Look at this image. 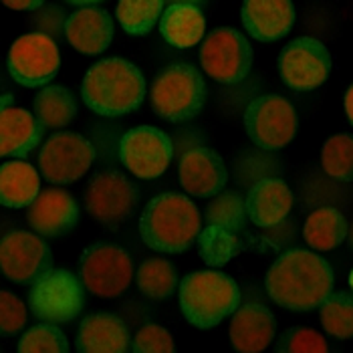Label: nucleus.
Segmentation results:
<instances>
[{"label":"nucleus","mask_w":353,"mask_h":353,"mask_svg":"<svg viewBox=\"0 0 353 353\" xmlns=\"http://www.w3.org/2000/svg\"><path fill=\"white\" fill-rule=\"evenodd\" d=\"M267 293L283 309L313 311L333 293V271L319 254L293 248L272 263L267 272Z\"/></svg>","instance_id":"1"},{"label":"nucleus","mask_w":353,"mask_h":353,"mask_svg":"<svg viewBox=\"0 0 353 353\" xmlns=\"http://www.w3.org/2000/svg\"><path fill=\"white\" fill-rule=\"evenodd\" d=\"M85 105L97 115L119 117L136 111L145 97L143 73L121 57L97 61L83 77Z\"/></svg>","instance_id":"2"},{"label":"nucleus","mask_w":353,"mask_h":353,"mask_svg":"<svg viewBox=\"0 0 353 353\" xmlns=\"http://www.w3.org/2000/svg\"><path fill=\"white\" fill-rule=\"evenodd\" d=\"M200 208L188 196L168 192L154 198L139 218V236L152 250L178 254L188 250L200 236Z\"/></svg>","instance_id":"3"},{"label":"nucleus","mask_w":353,"mask_h":353,"mask_svg":"<svg viewBox=\"0 0 353 353\" xmlns=\"http://www.w3.org/2000/svg\"><path fill=\"white\" fill-rule=\"evenodd\" d=\"M241 307V289L220 271H196L180 283V309L190 325L208 329L222 323Z\"/></svg>","instance_id":"4"},{"label":"nucleus","mask_w":353,"mask_h":353,"mask_svg":"<svg viewBox=\"0 0 353 353\" xmlns=\"http://www.w3.org/2000/svg\"><path fill=\"white\" fill-rule=\"evenodd\" d=\"M152 111L170 123L196 117L206 103V83L196 67L172 63L160 69L150 87Z\"/></svg>","instance_id":"5"},{"label":"nucleus","mask_w":353,"mask_h":353,"mask_svg":"<svg viewBox=\"0 0 353 353\" xmlns=\"http://www.w3.org/2000/svg\"><path fill=\"white\" fill-rule=\"evenodd\" d=\"M85 285L67 269H51L30 285V313L45 323H71L85 307Z\"/></svg>","instance_id":"6"},{"label":"nucleus","mask_w":353,"mask_h":353,"mask_svg":"<svg viewBox=\"0 0 353 353\" xmlns=\"http://www.w3.org/2000/svg\"><path fill=\"white\" fill-rule=\"evenodd\" d=\"M254 51L241 30L232 27L212 28L200 47V65L210 79L232 85L245 79L252 69Z\"/></svg>","instance_id":"7"},{"label":"nucleus","mask_w":353,"mask_h":353,"mask_svg":"<svg viewBox=\"0 0 353 353\" xmlns=\"http://www.w3.org/2000/svg\"><path fill=\"white\" fill-rule=\"evenodd\" d=\"M245 128L250 141L267 152L287 148L299 130L295 108L281 95H261L245 111Z\"/></svg>","instance_id":"8"},{"label":"nucleus","mask_w":353,"mask_h":353,"mask_svg":"<svg viewBox=\"0 0 353 353\" xmlns=\"http://www.w3.org/2000/svg\"><path fill=\"white\" fill-rule=\"evenodd\" d=\"M134 276V263L125 248L111 243H95L81 256L85 289L101 299H113L128 291Z\"/></svg>","instance_id":"9"},{"label":"nucleus","mask_w":353,"mask_h":353,"mask_svg":"<svg viewBox=\"0 0 353 353\" xmlns=\"http://www.w3.org/2000/svg\"><path fill=\"white\" fill-rule=\"evenodd\" d=\"M139 190L117 170H105L91 178L85 192V210L105 226H117L136 212Z\"/></svg>","instance_id":"10"},{"label":"nucleus","mask_w":353,"mask_h":353,"mask_svg":"<svg viewBox=\"0 0 353 353\" xmlns=\"http://www.w3.org/2000/svg\"><path fill=\"white\" fill-rule=\"evenodd\" d=\"M8 73L23 87L34 89L53 81L61 67V54L54 39L28 32L19 37L8 51Z\"/></svg>","instance_id":"11"},{"label":"nucleus","mask_w":353,"mask_h":353,"mask_svg":"<svg viewBox=\"0 0 353 353\" xmlns=\"http://www.w3.org/2000/svg\"><path fill=\"white\" fill-rule=\"evenodd\" d=\"M281 81L293 91H315L331 73V54L313 37L293 39L279 54Z\"/></svg>","instance_id":"12"},{"label":"nucleus","mask_w":353,"mask_h":353,"mask_svg":"<svg viewBox=\"0 0 353 353\" xmlns=\"http://www.w3.org/2000/svg\"><path fill=\"white\" fill-rule=\"evenodd\" d=\"M53 250L41 234L28 230H12L0 243V265L8 281L32 285L53 269Z\"/></svg>","instance_id":"13"},{"label":"nucleus","mask_w":353,"mask_h":353,"mask_svg":"<svg viewBox=\"0 0 353 353\" xmlns=\"http://www.w3.org/2000/svg\"><path fill=\"white\" fill-rule=\"evenodd\" d=\"M93 160V145L85 137L73 132H57L43 143L39 168L47 182L63 186L83 178Z\"/></svg>","instance_id":"14"},{"label":"nucleus","mask_w":353,"mask_h":353,"mask_svg":"<svg viewBox=\"0 0 353 353\" xmlns=\"http://www.w3.org/2000/svg\"><path fill=\"white\" fill-rule=\"evenodd\" d=\"M174 158L170 136L154 125H139L121 137L119 160L139 180L160 178Z\"/></svg>","instance_id":"15"},{"label":"nucleus","mask_w":353,"mask_h":353,"mask_svg":"<svg viewBox=\"0 0 353 353\" xmlns=\"http://www.w3.org/2000/svg\"><path fill=\"white\" fill-rule=\"evenodd\" d=\"M27 220L30 228L41 236L57 239L71 232L79 222V206L71 192L49 188L41 192L28 206Z\"/></svg>","instance_id":"16"},{"label":"nucleus","mask_w":353,"mask_h":353,"mask_svg":"<svg viewBox=\"0 0 353 353\" xmlns=\"http://www.w3.org/2000/svg\"><path fill=\"white\" fill-rule=\"evenodd\" d=\"M228 170L210 148H192L180 162V184L196 198H214L226 188Z\"/></svg>","instance_id":"17"},{"label":"nucleus","mask_w":353,"mask_h":353,"mask_svg":"<svg viewBox=\"0 0 353 353\" xmlns=\"http://www.w3.org/2000/svg\"><path fill=\"white\" fill-rule=\"evenodd\" d=\"M241 19L252 39L272 43L293 28L295 6L293 0H245Z\"/></svg>","instance_id":"18"},{"label":"nucleus","mask_w":353,"mask_h":353,"mask_svg":"<svg viewBox=\"0 0 353 353\" xmlns=\"http://www.w3.org/2000/svg\"><path fill=\"white\" fill-rule=\"evenodd\" d=\"M293 192L279 178L256 180L246 194L248 220L259 228H272L289 216Z\"/></svg>","instance_id":"19"},{"label":"nucleus","mask_w":353,"mask_h":353,"mask_svg":"<svg viewBox=\"0 0 353 353\" xmlns=\"http://www.w3.org/2000/svg\"><path fill=\"white\" fill-rule=\"evenodd\" d=\"M113 19L108 10L97 6H83L69 14L65 37L75 51L83 54L103 53L113 41Z\"/></svg>","instance_id":"20"},{"label":"nucleus","mask_w":353,"mask_h":353,"mask_svg":"<svg viewBox=\"0 0 353 353\" xmlns=\"http://www.w3.org/2000/svg\"><path fill=\"white\" fill-rule=\"evenodd\" d=\"M276 321L271 311L261 303H246L232 313L230 341L236 352H265L274 339Z\"/></svg>","instance_id":"21"},{"label":"nucleus","mask_w":353,"mask_h":353,"mask_svg":"<svg viewBox=\"0 0 353 353\" xmlns=\"http://www.w3.org/2000/svg\"><path fill=\"white\" fill-rule=\"evenodd\" d=\"M130 341V329L117 315L91 313L79 325L75 347L81 353H125Z\"/></svg>","instance_id":"22"},{"label":"nucleus","mask_w":353,"mask_h":353,"mask_svg":"<svg viewBox=\"0 0 353 353\" xmlns=\"http://www.w3.org/2000/svg\"><path fill=\"white\" fill-rule=\"evenodd\" d=\"M45 125L34 113L23 108H4L0 115L2 158H27L43 141Z\"/></svg>","instance_id":"23"},{"label":"nucleus","mask_w":353,"mask_h":353,"mask_svg":"<svg viewBox=\"0 0 353 353\" xmlns=\"http://www.w3.org/2000/svg\"><path fill=\"white\" fill-rule=\"evenodd\" d=\"M162 37L176 49L196 47L206 32V19L198 6L172 4L163 10L160 21Z\"/></svg>","instance_id":"24"},{"label":"nucleus","mask_w":353,"mask_h":353,"mask_svg":"<svg viewBox=\"0 0 353 353\" xmlns=\"http://www.w3.org/2000/svg\"><path fill=\"white\" fill-rule=\"evenodd\" d=\"M41 194V176L28 162H4L0 168V200L6 208H28Z\"/></svg>","instance_id":"25"},{"label":"nucleus","mask_w":353,"mask_h":353,"mask_svg":"<svg viewBox=\"0 0 353 353\" xmlns=\"http://www.w3.org/2000/svg\"><path fill=\"white\" fill-rule=\"evenodd\" d=\"M347 232H350V224L343 212L331 206L311 212L303 226L305 243L321 252L337 248L347 239Z\"/></svg>","instance_id":"26"},{"label":"nucleus","mask_w":353,"mask_h":353,"mask_svg":"<svg viewBox=\"0 0 353 353\" xmlns=\"http://www.w3.org/2000/svg\"><path fill=\"white\" fill-rule=\"evenodd\" d=\"M34 115L45 130H63L77 115V99L67 87L47 85L34 97Z\"/></svg>","instance_id":"27"},{"label":"nucleus","mask_w":353,"mask_h":353,"mask_svg":"<svg viewBox=\"0 0 353 353\" xmlns=\"http://www.w3.org/2000/svg\"><path fill=\"white\" fill-rule=\"evenodd\" d=\"M248 222L246 198L236 190H222L216 194L206 208V224L226 230L232 234H243Z\"/></svg>","instance_id":"28"},{"label":"nucleus","mask_w":353,"mask_h":353,"mask_svg":"<svg viewBox=\"0 0 353 353\" xmlns=\"http://www.w3.org/2000/svg\"><path fill=\"white\" fill-rule=\"evenodd\" d=\"M163 4L165 0H119L115 17L128 34L143 37L162 21Z\"/></svg>","instance_id":"29"},{"label":"nucleus","mask_w":353,"mask_h":353,"mask_svg":"<svg viewBox=\"0 0 353 353\" xmlns=\"http://www.w3.org/2000/svg\"><path fill=\"white\" fill-rule=\"evenodd\" d=\"M136 279L139 291L152 299H165L174 295L178 285V272L174 265L160 256L145 259L137 269Z\"/></svg>","instance_id":"30"},{"label":"nucleus","mask_w":353,"mask_h":353,"mask_svg":"<svg viewBox=\"0 0 353 353\" xmlns=\"http://www.w3.org/2000/svg\"><path fill=\"white\" fill-rule=\"evenodd\" d=\"M198 252L208 267H222L232 261L243 250L241 234H232L226 230H218L212 226H202L198 236Z\"/></svg>","instance_id":"31"},{"label":"nucleus","mask_w":353,"mask_h":353,"mask_svg":"<svg viewBox=\"0 0 353 353\" xmlns=\"http://www.w3.org/2000/svg\"><path fill=\"white\" fill-rule=\"evenodd\" d=\"M321 325L337 339L353 337V297L347 293H331L319 307Z\"/></svg>","instance_id":"32"},{"label":"nucleus","mask_w":353,"mask_h":353,"mask_svg":"<svg viewBox=\"0 0 353 353\" xmlns=\"http://www.w3.org/2000/svg\"><path fill=\"white\" fill-rule=\"evenodd\" d=\"M321 165L329 178L353 182V136L337 134L329 137L321 150Z\"/></svg>","instance_id":"33"},{"label":"nucleus","mask_w":353,"mask_h":353,"mask_svg":"<svg viewBox=\"0 0 353 353\" xmlns=\"http://www.w3.org/2000/svg\"><path fill=\"white\" fill-rule=\"evenodd\" d=\"M21 353H67L69 341L54 323H41L28 329L19 341Z\"/></svg>","instance_id":"34"},{"label":"nucleus","mask_w":353,"mask_h":353,"mask_svg":"<svg viewBox=\"0 0 353 353\" xmlns=\"http://www.w3.org/2000/svg\"><path fill=\"white\" fill-rule=\"evenodd\" d=\"M276 350L281 353H325L329 352V345L321 333L305 327H293L283 333Z\"/></svg>","instance_id":"35"},{"label":"nucleus","mask_w":353,"mask_h":353,"mask_svg":"<svg viewBox=\"0 0 353 353\" xmlns=\"http://www.w3.org/2000/svg\"><path fill=\"white\" fill-rule=\"evenodd\" d=\"M67 12L65 8L57 6V4H43L41 8H37L32 12V17L28 19V25L34 32L47 34L51 39H61L65 34V25H67Z\"/></svg>","instance_id":"36"},{"label":"nucleus","mask_w":353,"mask_h":353,"mask_svg":"<svg viewBox=\"0 0 353 353\" xmlns=\"http://www.w3.org/2000/svg\"><path fill=\"white\" fill-rule=\"evenodd\" d=\"M27 325V307L10 291L0 293V329L4 335H17Z\"/></svg>","instance_id":"37"},{"label":"nucleus","mask_w":353,"mask_h":353,"mask_svg":"<svg viewBox=\"0 0 353 353\" xmlns=\"http://www.w3.org/2000/svg\"><path fill=\"white\" fill-rule=\"evenodd\" d=\"M132 350L136 353H174L176 345L172 335L163 327L145 325L137 331Z\"/></svg>","instance_id":"38"},{"label":"nucleus","mask_w":353,"mask_h":353,"mask_svg":"<svg viewBox=\"0 0 353 353\" xmlns=\"http://www.w3.org/2000/svg\"><path fill=\"white\" fill-rule=\"evenodd\" d=\"M12 10H37L45 4V0H2Z\"/></svg>","instance_id":"39"},{"label":"nucleus","mask_w":353,"mask_h":353,"mask_svg":"<svg viewBox=\"0 0 353 353\" xmlns=\"http://www.w3.org/2000/svg\"><path fill=\"white\" fill-rule=\"evenodd\" d=\"M208 2H210V0H165L168 6H172V4H192V6H198L200 10H202Z\"/></svg>","instance_id":"40"},{"label":"nucleus","mask_w":353,"mask_h":353,"mask_svg":"<svg viewBox=\"0 0 353 353\" xmlns=\"http://www.w3.org/2000/svg\"><path fill=\"white\" fill-rule=\"evenodd\" d=\"M345 113H347V119L352 121L353 125V85L345 93Z\"/></svg>","instance_id":"41"},{"label":"nucleus","mask_w":353,"mask_h":353,"mask_svg":"<svg viewBox=\"0 0 353 353\" xmlns=\"http://www.w3.org/2000/svg\"><path fill=\"white\" fill-rule=\"evenodd\" d=\"M67 4H73V6H95V4H99V2H103V0H65Z\"/></svg>","instance_id":"42"},{"label":"nucleus","mask_w":353,"mask_h":353,"mask_svg":"<svg viewBox=\"0 0 353 353\" xmlns=\"http://www.w3.org/2000/svg\"><path fill=\"white\" fill-rule=\"evenodd\" d=\"M347 241H350V248L353 250V226H352V230L347 232Z\"/></svg>","instance_id":"43"},{"label":"nucleus","mask_w":353,"mask_h":353,"mask_svg":"<svg viewBox=\"0 0 353 353\" xmlns=\"http://www.w3.org/2000/svg\"><path fill=\"white\" fill-rule=\"evenodd\" d=\"M350 285H352V291H353V271L350 272Z\"/></svg>","instance_id":"44"}]
</instances>
